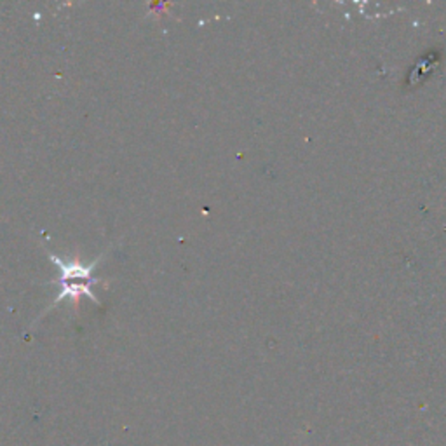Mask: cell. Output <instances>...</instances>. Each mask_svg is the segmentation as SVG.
I'll return each mask as SVG.
<instances>
[{"instance_id":"6da1fadb","label":"cell","mask_w":446,"mask_h":446,"mask_svg":"<svg viewBox=\"0 0 446 446\" xmlns=\"http://www.w3.org/2000/svg\"><path fill=\"white\" fill-rule=\"evenodd\" d=\"M51 260L55 261L58 268L61 271V283H63V291L58 295L55 302H61L65 297H68L72 298L74 305H79V298L82 297V295H86V297L93 298L94 302L99 303V300L89 291L87 284H84L91 281V271H93L94 265L98 263V260H94L91 265H84L80 263V261H70V263H68V261H61L60 259H56V256H51Z\"/></svg>"}]
</instances>
